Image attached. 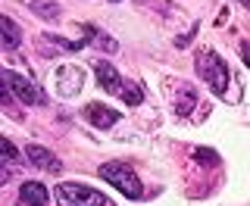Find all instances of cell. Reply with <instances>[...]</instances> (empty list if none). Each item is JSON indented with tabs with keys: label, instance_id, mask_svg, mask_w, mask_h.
Segmentation results:
<instances>
[{
	"label": "cell",
	"instance_id": "obj_3",
	"mask_svg": "<svg viewBox=\"0 0 250 206\" xmlns=\"http://www.w3.org/2000/svg\"><path fill=\"white\" fill-rule=\"evenodd\" d=\"M100 178H106L113 187H119L128 200H141V197H144V187H141L135 169L125 165V163H104L100 165Z\"/></svg>",
	"mask_w": 250,
	"mask_h": 206
},
{
	"label": "cell",
	"instance_id": "obj_7",
	"mask_svg": "<svg viewBox=\"0 0 250 206\" xmlns=\"http://www.w3.org/2000/svg\"><path fill=\"white\" fill-rule=\"evenodd\" d=\"M84 116H88V122L94 128H109V125L119 122V109H109L104 103H88V106H84Z\"/></svg>",
	"mask_w": 250,
	"mask_h": 206
},
{
	"label": "cell",
	"instance_id": "obj_1",
	"mask_svg": "<svg viewBox=\"0 0 250 206\" xmlns=\"http://www.w3.org/2000/svg\"><path fill=\"white\" fill-rule=\"evenodd\" d=\"M94 75H97V84H100V88L109 91V94H116V97L125 100L128 106L144 103V91H141V84L128 82V78H122L106 60H94Z\"/></svg>",
	"mask_w": 250,
	"mask_h": 206
},
{
	"label": "cell",
	"instance_id": "obj_12",
	"mask_svg": "<svg viewBox=\"0 0 250 206\" xmlns=\"http://www.w3.org/2000/svg\"><path fill=\"white\" fill-rule=\"evenodd\" d=\"M0 25H3V50L13 53L16 47L22 44V31H19V25H16L10 16H3V19H0Z\"/></svg>",
	"mask_w": 250,
	"mask_h": 206
},
{
	"label": "cell",
	"instance_id": "obj_17",
	"mask_svg": "<svg viewBox=\"0 0 250 206\" xmlns=\"http://www.w3.org/2000/svg\"><path fill=\"white\" fill-rule=\"evenodd\" d=\"M109 3H119V0H109Z\"/></svg>",
	"mask_w": 250,
	"mask_h": 206
},
{
	"label": "cell",
	"instance_id": "obj_16",
	"mask_svg": "<svg viewBox=\"0 0 250 206\" xmlns=\"http://www.w3.org/2000/svg\"><path fill=\"white\" fill-rule=\"evenodd\" d=\"M241 3H244V6H247V10H250V0H241Z\"/></svg>",
	"mask_w": 250,
	"mask_h": 206
},
{
	"label": "cell",
	"instance_id": "obj_5",
	"mask_svg": "<svg viewBox=\"0 0 250 206\" xmlns=\"http://www.w3.org/2000/svg\"><path fill=\"white\" fill-rule=\"evenodd\" d=\"M3 84L13 91V97L19 100V103H28V106H44V91L38 88L35 82H28V78H22V75H16L10 72V69H3Z\"/></svg>",
	"mask_w": 250,
	"mask_h": 206
},
{
	"label": "cell",
	"instance_id": "obj_11",
	"mask_svg": "<svg viewBox=\"0 0 250 206\" xmlns=\"http://www.w3.org/2000/svg\"><path fill=\"white\" fill-rule=\"evenodd\" d=\"M82 31H84V35H88V41H91L94 47H97V50H100V47H104L106 53H119V44H116V41H113V38H109V35H104V31H100V28H94V25H82Z\"/></svg>",
	"mask_w": 250,
	"mask_h": 206
},
{
	"label": "cell",
	"instance_id": "obj_15",
	"mask_svg": "<svg viewBox=\"0 0 250 206\" xmlns=\"http://www.w3.org/2000/svg\"><path fill=\"white\" fill-rule=\"evenodd\" d=\"M241 53H244V62L250 66V44H241Z\"/></svg>",
	"mask_w": 250,
	"mask_h": 206
},
{
	"label": "cell",
	"instance_id": "obj_2",
	"mask_svg": "<svg viewBox=\"0 0 250 206\" xmlns=\"http://www.w3.org/2000/svg\"><path fill=\"white\" fill-rule=\"evenodd\" d=\"M194 66H197V75L207 82V88L216 94V97H225V91H229V66H225V60L219 57L213 50H200L197 60H194Z\"/></svg>",
	"mask_w": 250,
	"mask_h": 206
},
{
	"label": "cell",
	"instance_id": "obj_9",
	"mask_svg": "<svg viewBox=\"0 0 250 206\" xmlns=\"http://www.w3.org/2000/svg\"><path fill=\"white\" fill-rule=\"evenodd\" d=\"M19 200L25 206H44L47 200H50V194H47V187L41 185V181H25V185L19 187Z\"/></svg>",
	"mask_w": 250,
	"mask_h": 206
},
{
	"label": "cell",
	"instance_id": "obj_13",
	"mask_svg": "<svg viewBox=\"0 0 250 206\" xmlns=\"http://www.w3.org/2000/svg\"><path fill=\"white\" fill-rule=\"evenodd\" d=\"M28 10L35 13V16H41V19H57L60 16V3H53V0H31L28 3Z\"/></svg>",
	"mask_w": 250,
	"mask_h": 206
},
{
	"label": "cell",
	"instance_id": "obj_4",
	"mask_svg": "<svg viewBox=\"0 0 250 206\" xmlns=\"http://www.w3.org/2000/svg\"><path fill=\"white\" fill-rule=\"evenodd\" d=\"M57 203L60 206H109V200L100 191L75 181H60L57 185Z\"/></svg>",
	"mask_w": 250,
	"mask_h": 206
},
{
	"label": "cell",
	"instance_id": "obj_6",
	"mask_svg": "<svg viewBox=\"0 0 250 206\" xmlns=\"http://www.w3.org/2000/svg\"><path fill=\"white\" fill-rule=\"evenodd\" d=\"M82 69L78 66H62L60 72H57V91H60V97H75L78 91H82Z\"/></svg>",
	"mask_w": 250,
	"mask_h": 206
},
{
	"label": "cell",
	"instance_id": "obj_10",
	"mask_svg": "<svg viewBox=\"0 0 250 206\" xmlns=\"http://www.w3.org/2000/svg\"><path fill=\"white\" fill-rule=\"evenodd\" d=\"M194 103H197V91H194L191 84H178L175 88V113L188 116L194 109Z\"/></svg>",
	"mask_w": 250,
	"mask_h": 206
},
{
	"label": "cell",
	"instance_id": "obj_14",
	"mask_svg": "<svg viewBox=\"0 0 250 206\" xmlns=\"http://www.w3.org/2000/svg\"><path fill=\"white\" fill-rule=\"evenodd\" d=\"M194 160H197V163H207V165H219L216 150H209V147H197V150H194Z\"/></svg>",
	"mask_w": 250,
	"mask_h": 206
},
{
	"label": "cell",
	"instance_id": "obj_8",
	"mask_svg": "<svg viewBox=\"0 0 250 206\" xmlns=\"http://www.w3.org/2000/svg\"><path fill=\"white\" fill-rule=\"evenodd\" d=\"M25 156H28L31 165H38V169H44V172H60V160H57V156H53L47 147L31 144V147H25Z\"/></svg>",
	"mask_w": 250,
	"mask_h": 206
}]
</instances>
